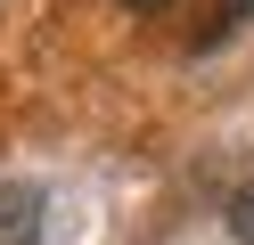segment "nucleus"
Returning <instances> with one entry per match:
<instances>
[{
  "label": "nucleus",
  "instance_id": "obj_1",
  "mask_svg": "<svg viewBox=\"0 0 254 245\" xmlns=\"http://www.w3.org/2000/svg\"><path fill=\"white\" fill-rule=\"evenodd\" d=\"M41 229V188H8L0 196V245H33Z\"/></svg>",
  "mask_w": 254,
  "mask_h": 245
},
{
  "label": "nucleus",
  "instance_id": "obj_4",
  "mask_svg": "<svg viewBox=\"0 0 254 245\" xmlns=\"http://www.w3.org/2000/svg\"><path fill=\"white\" fill-rule=\"evenodd\" d=\"M123 8H172V0H123Z\"/></svg>",
  "mask_w": 254,
  "mask_h": 245
},
{
  "label": "nucleus",
  "instance_id": "obj_3",
  "mask_svg": "<svg viewBox=\"0 0 254 245\" xmlns=\"http://www.w3.org/2000/svg\"><path fill=\"white\" fill-rule=\"evenodd\" d=\"M254 16V0H221V25H246Z\"/></svg>",
  "mask_w": 254,
  "mask_h": 245
},
{
  "label": "nucleus",
  "instance_id": "obj_2",
  "mask_svg": "<svg viewBox=\"0 0 254 245\" xmlns=\"http://www.w3.org/2000/svg\"><path fill=\"white\" fill-rule=\"evenodd\" d=\"M230 237H238V245H254V180L230 196Z\"/></svg>",
  "mask_w": 254,
  "mask_h": 245
}]
</instances>
